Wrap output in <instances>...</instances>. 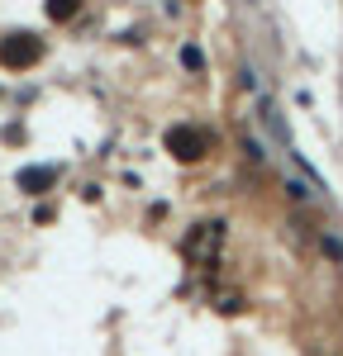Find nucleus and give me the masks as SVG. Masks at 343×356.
Wrapping results in <instances>:
<instances>
[{
	"mask_svg": "<svg viewBox=\"0 0 343 356\" xmlns=\"http://www.w3.org/2000/svg\"><path fill=\"white\" fill-rule=\"evenodd\" d=\"M20 181H24V191H43V186L53 181V171H24Z\"/></svg>",
	"mask_w": 343,
	"mask_h": 356,
	"instance_id": "obj_4",
	"label": "nucleus"
},
{
	"mask_svg": "<svg viewBox=\"0 0 343 356\" xmlns=\"http://www.w3.org/2000/svg\"><path fill=\"white\" fill-rule=\"evenodd\" d=\"M38 53H43V48H38V38H29V33H10V38L0 43V62H5V67H29Z\"/></svg>",
	"mask_w": 343,
	"mask_h": 356,
	"instance_id": "obj_1",
	"label": "nucleus"
},
{
	"mask_svg": "<svg viewBox=\"0 0 343 356\" xmlns=\"http://www.w3.org/2000/svg\"><path fill=\"white\" fill-rule=\"evenodd\" d=\"M77 5H82V0H48V15H53V19H72Z\"/></svg>",
	"mask_w": 343,
	"mask_h": 356,
	"instance_id": "obj_3",
	"label": "nucleus"
},
{
	"mask_svg": "<svg viewBox=\"0 0 343 356\" xmlns=\"http://www.w3.org/2000/svg\"><path fill=\"white\" fill-rule=\"evenodd\" d=\"M167 152L181 157V162H196L200 152H205V138H200L196 129H172L167 134Z\"/></svg>",
	"mask_w": 343,
	"mask_h": 356,
	"instance_id": "obj_2",
	"label": "nucleus"
},
{
	"mask_svg": "<svg viewBox=\"0 0 343 356\" xmlns=\"http://www.w3.org/2000/svg\"><path fill=\"white\" fill-rule=\"evenodd\" d=\"M181 62H186L191 72H200V53H196V48H186V53H181Z\"/></svg>",
	"mask_w": 343,
	"mask_h": 356,
	"instance_id": "obj_5",
	"label": "nucleus"
}]
</instances>
